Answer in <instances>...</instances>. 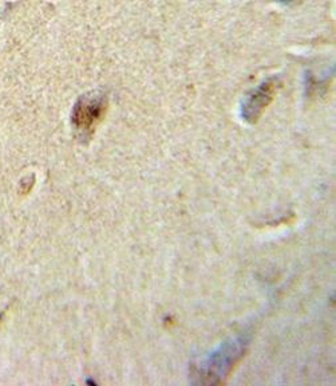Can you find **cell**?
<instances>
[{"instance_id":"7a4b0ae2","label":"cell","mask_w":336,"mask_h":386,"mask_svg":"<svg viewBox=\"0 0 336 386\" xmlns=\"http://www.w3.org/2000/svg\"><path fill=\"white\" fill-rule=\"evenodd\" d=\"M106 106V98L101 93L87 94L79 98L71 116V122L75 130H78L83 137L90 136L103 117Z\"/></svg>"},{"instance_id":"6da1fadb","label":"cell","mask_w":336,"mask_h":386,"mask_svg":"<svg viewBox=\"0 0 336 386\" xmlns=\"http://www.w3.org/2000/svg\"><path fill=\"white\" fill-rule=\"evenodd\" d=\"M245 353L246 341L240 337L228 340L217 350L193 363L190 373L193 382L201 385L224 383L233 374Z\"/></svg>"},{"instance_id":"3957f363","label":"cell","mask_w":336,"mask_h":386,"mask_svg":"<svg viewBox=\"0 0 336 386\" xmlns=\"http://www.w3.org/2000/svg\"><path fill=\"white\" fill-rule=\"evenodd\" d=\"M279 89V81L270 78L250 90L246 94L241 105V117L248 124H254L260 120L265 109L272 103L276 91Z\"/></svg>"}]
</instances>
